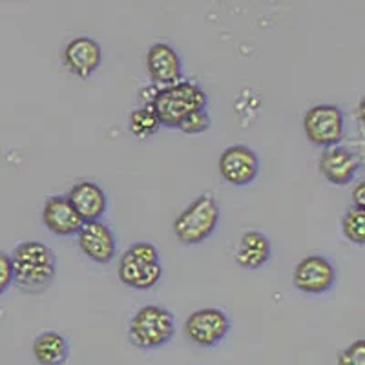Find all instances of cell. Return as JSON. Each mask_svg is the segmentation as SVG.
Listing matches in <instances>:
<instances>
[{"instance_id":"obj_1","label":"cell","mask_w":365,"mask_h":365,"mask_svg":"<svg viewBox=\"0 0 365 365\" xmlns=\"http://www.w3.org/2000/svg\"><path fill=\"white\" fill-rule=\"evenodd\" d=\"M13 285L28 294L44 292L57 274L53 250L41 241H24L11 254Z\"/></svg>"},{"instance_id":"obj_2","label":"cell","mask_w":365,"mask_h":365,"mask_svg":"<svg viewBox=\"0 0 365 365\" xmlns=\"http://www.w3.org/2000/svg\"><path fill=\"white\" fill-rule=\"evenodd\" d=\"M155 110L161 126L166 128H179L182 119L195 110L207 108L208 97L200 84L190 81H178V83L155 90V96L150 101Z\"/></svg>"},{"instance_id":"obj_3","label":"cell","mask_w":365,"mask_h":365,"mask_svg":"<svg viewBox=\"0 0 365 365\" xmlns=\"http://www.w3.org/2000/svg\"><path fill=\"white\" fill-rule=\"evenodd\" d=\"M120 283L135 291H148L163 278V265L159 262L158 247L148 241H137L120 256L117 267Z\"/></svg>"},{"instance_id":"obj_4","label":"cell","mask_w":365,"mask_h":365,"mask_svg":"<svg viewBox=\"0 0 365 365\" xmlns=\"http://www.w3.org/2000/svg\"><path fill=\"white\" fill-rule=\"evenodd\" d=\"M220 203L216 197L203 194L195 197L185 210L175 217L174 234L182 245H201L216 232L220 223Z\"/></svg>"},{"instance_id":"obj_5","label":"cell","mask_w":365,"mask_h":365,"mask_svg":"<svg viewBox=\"0 0 365 365\" xmlns=\"http://www.w3.org/2000/svg\"><path fill=\"white\" fill-rule=\"evenodd\" d=\"M175 334V318L161 305H145L133 314L128 327L130 341L137 349L154 351L170 344Z\"/></svg>"},{"instance_id":"obj_6","label":"cell","mask_w":365,"mask_h":365,"mask_svg":"<svg viewBox=\"0 0 365 365\" xmlns=\"http://www.w3.org/2000/svg\"><path fill=\"white\" fill-rule=\"evenodd\" d=\"M303 132L316 146L340 145L345 132L344 112L334 104H316L303 115Z\"/></svg>"},{"instance_id":"obj_7","label":"cell","mask_w":365,"mask_h":365,"mask_svg":"<svg viewBox=\"0 0 365 365\" xmlns=\"http://www.w3.org/2000/svg\"><path fill=\"white\" fill-rule=\"evenodd\" d=\"M228 332L230 319L221 309H197L185 322V334L197 347H216L227 338Z\"/></svg>"},{"instance_id":"obj_8","label":"cell","mask_w":365,"mask_h":365,"mask_svg":"<svg viewBox=\"0 0 365 365\" xmlns=\"http://www.w3.org/2000/svg\"><path fill=\"white\" fill-rule=\"evenodd\" d=\"M292 283L303 294H325L336 283V269L325 256L312 254L294 267Z\"/></svg>"},{"instance_id":"obj_9","label":"cell","mask_w":365,"mask_h":365,"mask_svg":"<svg viewBox=\"0 0 365 365\" xmlns=\"http://www.w3.org/2000/svg\"><path fill=\"white\" fill-rule=\"evenodd\" d=\"M225 182L232 187H249L259 175V159L245 145H232L223 150L217 163Z\"/></svg>"},{"instance_id":"obj_10","label":"cell","mask_w":365,"mask_h":365,"mask_svg":"<svg viewBox=\"0 0 365 365\" xmlns=\"http://www.w3.org/2000/svg\"><path fill=\"white\" fill-rule=\"evenodd\" d=\"M77 245L83 250L84 256L93 263L106 265L115 257L117 241L112 228L101 220L84 221L81 230L77 234Z\"/></svg>"},{"instance_id":"obj_11","label":"cell","mask_w":365,"mask_h":365,"mask_svg":"<svg viewBox=\"0 0 365 365\" xmlns=\"http://www.w3.org/2000/svg\"><path fill=\"white\" fill-rule=\"evenodd\" d=\"M42 221L44 227L50 230L53 236L68 237L75 236L84 225L79 212L75 210L68 195H51L48 197L42 207Z\"/></svg>"},{"instance_id":"obj_12","label":"cell","mask_w":365,"mask_h":365,"mask_svg":"<svg viewBox=\"0 0 365 365\" xmlns=\"http://www.w3.org/2000/svg\"><path fill=\"white\" fill-rule=\"evenodd\" d=\"M146 70L152 83L161 88L170 86L182 77L181 57L170 44L155 42L150 46L146 53Z\"/></svg>"},{"instance_id":"obj_13","label":"cell","mask_w":365,"mask_h":365,"mask_svg":"<svg viewBox=\"0 0 365 365\" xmlns=\"http://www.w3.org/2000/svg\"><path fill=\"white\" fill-rule=\"evenodd\" d=\"M101 63L103 48L91 37H75L64 48V64L79 79H90L99 70Z\"/></svg>"},{"instance_id":"obj_14","label":"cell","mask_w":365,"mask_h":365,"mask_svg":"<svg viewBox=\"0 0 365 365\" xmlns=\"http://www.w3.org/2000/svg\"><path fill=\"white\" fill-rule=\"evenodd\" d=\"M318 168L325 179L334 187H345L353 181L358 174L360 163L356 155L351 154L344 146H327L322 152L318 161Z\"/></svg>"},{"instance_id":"obj_15","label":"cell","mask_w":365,"mask_h":365,"mask_svg":"<svg viewBox=\"0 0 365 365\" xmlns=\"http://www.w3.org/2000/svg\"><path fill=\"white\" fill-rule=\"evenodd\" d=\"M68 200L79 212L83 221H96L104 216L108 208V197L103 188L93 181H79L68 192Z\"/></svg>"},{"instance_id":"obj_16","label":"cell","mask_w":365,"mask_h":365,"mask_svg":"<svg viewBox=\"0 0 365 365\" xmlns=\"http://www.w3.org/2000/svg\"><path fill=\"white\" fill-rule=\"evenodd\" d=\"M272 256V247L265 234L257 232V230H247L240 240L236 254V263L241 269L257 270L265 267Z\"/></svg>"},{"instance_id":"obj_17","label":"cell","mask_w":365,"mask_h":365,"mask_svg":"<svg viewBox=\"0 0 365 365\" xmlns=\"http://www.w3.org/2000/svg\"><path fill=\"white\" fill-rule=\"evenodd\" d=\"M70 356V344L66 338L58 332L48 331L35 338L34 358L42 365H61Z\"/></svg>"},{"instance_id":"obj_18","label":"cell","mask_w":365,"mask_h":365,"mask_svg":"<svg viewBox=\"0 0 365 365\" xmlns=\"http://www.w3.org/2000/svg\"><path fill=\"white\" fill-rule=\"evenodd\" d=\"M128 126L132 135H135L141 141H146V139H150V137L159 132L161 123H159V117L155 113V110L152 108V104L148 103L130 113Z\"/></svg>"},{"instance_id":"obj_19","label":"cell","mask_w":365,"mask_h":365,"mask_svg":"<svg viewBox=\"0 0 365 365\" xmlns=\"http://www.w3.org/2000/svg\"><path fill=\"white\" fill-rule=\"evenodd\" d=\"M341 232L353 245L365 247V208L353 207L341 220Z\"/></svg>"},{"instance_id":"obj_20","label":"cell","mask_w":365,"mask_h":365,"mask_svg":"<svg viewBox=\"0 0 365 365\" xmlns=\"http://www.w3.org/2000/svg\"><path fill=\"white\" fill-rule=\"evenodd\" d=\"M212 126L210 113L207 112V108L203 110H195V112L188 113L182 123L179 125V130L187 135H200V133H205Z\"/></svg>"},{"instance_id":"obj_21","label":"cell","mask_w":365,"mask_h":365,"mask_svg":"<svg viewBox=\"0 0 365 365\" xmlns=\"http://www.w3.org/2000/svg\"><path fill=\"white\" fill-rule=\"evenodd\" d=\"M340 365H365V340H356L341 351L338 356Z\"/></svg>"},{"instance_id":"obj_22","label":"cell","mask_w":365,"mask_h":365,"mask_svg":"<svg viewBox=\"0 0 365 365\" xmlns=\"http://www.w3.org/2000/svg\"><path fill=\"white\" fill-rule=\"evenodd\" d=\"M13 285V262L11 256L0 252V296Z\"/></svg>"},{"instance_id":"obj_23","label":"cell","mask_w":365,"mask_h":365,"mask_svg":"<svg viewBox=\"0 0 365 365\" xmlns=\"http://www.w3.org/2000/svg\"><path fill=\"white\" fill-rule=\"evenodd\" d=\"M351 197H353L354 207L365 208V179L364 181L358 182L356 187L353 188V194H351Z\"/></svg>"},{"instance_id":"obj_24","label":"cell","mask_w":365,"mask_h":365,"mask_svg":"<svg viewBox=\"0 0 365 365\" xmlns=\"http://www.w3.org/2000/svg\"><path fill=\"white\" fill-rule=\"evenodd\" d=\"M358 119L361 120V125L365 126V97L358 104Z\"/></svg>"}]
</instances>
